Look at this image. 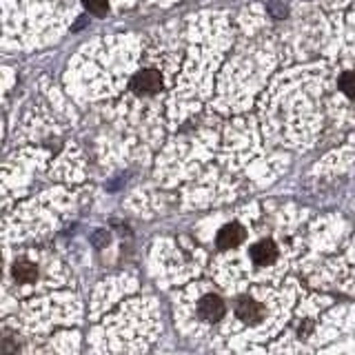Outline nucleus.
Listing matches in <instances>:
<instances>
[{"label":"nucleus","mask_w":355,"mask_h":355,"mask_svg":"<svg viewBox=\"0 0 355 355\" xmlns=\"http://www.w3.org/2000/svg\"><path fill=\"white\" fill-rule=\"evenodd\" d=\"M85 7L92 11V14L96 16H103L105 11H107V0H83Z\"/></svg>","instance_id":"6e6552de"},{"label":"nucleus","mask_w":355,"mask_h":355,"mask_svg":"<svg viewBox=\"0 0 355 355\" xmlns=\"http://www.w3.org/2000/svg\"><path fill=\"white\" fill-rule=\"evenodd\" d=\"M198 313L202 315L207 322H218V320H222V315H225V302H222L218 295L207 293V295L200 297Z\"/></svg>","instance_id":"7ed1b4c3"},{"label":"nucleus","mask_w":355,"mask_h":355,"mask_svg":"<svg viewBox=\"0 0 355 355\" xmlns=\"http://www.w3.org/2000/svg\"><path fill=\"white\" fill-rule=\"evenodd\" d=\"M131 89L136 92L138 96H151V94H158L162 89V78L158 71L153 69H144V71H138L133 76L131 80Z\"/></svg>","instance_id":"f257e3e1"},{"label":"nucleus","mask_w":355,"mask_h":355,"mask_svg":"<svg viewBox=\"0 0 355 355\" xmlns=\"http://www.w3.org/2000/svg\"><path fill=\"white\" fill-rule=\"evenodd\" d=\"M236 313L242 322H247V324H258L264 318V309L258 300H253L251 295H242L236 302Z\"/></svg>","instance_id":"f03ea898"},{"label":"nucleus","mask_w":355,"mask_h":355,"mask_svg":"<svg viewBox=\"0 0 355 355\" xmlns=\"http://www.w3.org/2000/svg\"><path fill=\"white\" fill-rule=\"evenodd\" d=\"M36 275H38V269H36V264L29 262V260H18L14 264V280L20 282V284H29L36 280Z\"/></svg>","instance_id":"423d86ee"},{"label":"nucleus","mask_w":355,"mask_h":355,"mask_svg":"<svg viewBox=\"0 0 355 355\" xmlns=\"http://www.w3.org/2000/svg\"><path fill=\"white\" fill-rule=\"evenodd\" d=\"M340 89H342V94H347L349 98H355V71H347L340 78Z\"/></svg>","instance_id":"0eeeda50"},{"label":"nucleus","mask_w":355,"mask_h":355,"mask_svg":"<svg viewBox=\"0 0 355 355\" xmlns=\"http://www.w3.org/2000/svg\"><path fill=\"white\" fill-rule=\"evenodd\" d=\"M242 238H244V229H242V225H238V222H231V225L222 227V229L218 231V238H216L218 249L229 251V249H233V247H238V244L242 242Z\"/></svg>","instance_id":"20e7f679"},{"label":"nucleus","mask_w":355,"mask_h":355,"mask_svg":"<svg viewBox=\"0 0 355 355\" xmlns=\"http://www.w3.org/2000/svg\"><path fill=\"white\" fill-rule=\"evenodd\" d=\"M249 253H251V260L255 264L266 266V264L275 262V258H277V247H275L273 240H260V242L253 244Z\"/></svg>","instance_id":"39448f33"}]
</instances>
